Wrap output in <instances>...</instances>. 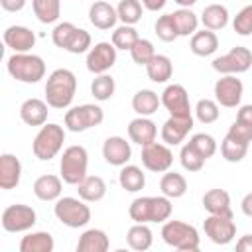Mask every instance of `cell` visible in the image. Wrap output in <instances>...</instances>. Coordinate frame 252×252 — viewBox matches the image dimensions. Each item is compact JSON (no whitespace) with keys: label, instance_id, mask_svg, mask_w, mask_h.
Returning a JSON list of instances; mask_svg holds the SVG:
<instances>
[{"label":"cell","instance_id":"6da1fadb","mask_svg":"<svg viewBox=\"0 0 252 252\" xmlns=\"http://www.w3.org/2000/svg\"><path fill=\"white\" fill-rule=\"evenodd\" d=\"M77 93V77L69 69H55L45 83V100L51 108L63 110L71 106Z\"/></svg>","mask_w":252,"mask_h":252},{"label":"cell","instance_id":"7a4b0ae2","mask_svg":"<svg viewBox=\"0 0 252 252\" xmlns=\"http://www.w3.org/2000/svg\"><path fill=\"white\" fill-rule=\"evenodd\" d=\"M171 199L165 195L138 197L128 207V215L134 222H165L171 217Z\"/></svg>","mask_w":252,"mask_h":252},{"label":"cell","instance_id":"3957f363","mask_svg":"<svg viewBox=\"0 0 252 252\" xmlns=\"http://www.w3.org/2000/svg\"><path fill=\"white\" fill-rule=\"evenodd\" d=\"M8 73L12 75V79L20 81V83H39L45 77V61L35 55V53H14L8 57L6 63Z\"/></svg>","mask_w":252,"mask_h":252},{"label":"cell","instance_id":"277c9868","mask_svg":"<svg viewBox=\"0 0 252 252\" xmlns=\"http://www.w3.org/2000/svg\"><path fill=\"white\" fill-rule=\"evenodd\" d=\"M161 238L167 246L181 250V252H195L201 246L199 232L193 224H187L183 220H165L161 226Z\"/></svg>","mask_w":252,"mask_h":252},{"label":"cell","instance_id":"5b68a950","mask_svg":"<svg viewBox=\"0 0 252 252\" xmlns=\"http://www.w3.org/2000/svg\"><path fill=\"white\" fill-rule=\"evenodd\" d=\"M63 142H65L63 126H59L55 122H49V124H43L39 128V132L35 134V138L32 142V152L37 159L49 161L61 152Z\"/></svg>","mask_w":252,"mask_h":252},{"label":"cell","instance_id":"8992f818","mask_svg":"<svg viewBox=\"0 0 252 252\" xmlns=\"http://www.w3.org/2000/svg\"><path fill=\"white\" fill-rule=\"evenodd\" d=\"M87 167H89V154L83 146L75 144L63 150L59 171H61V179L67 185H79L87 177Z\"/></svg>","mask_w":252,"mask_h":252},{"label":"cell","instance_id":"52a82bcc","mask_svg":"<svg viewBox=\"0 0 252 252\" xmlns=\"http://www.w3.org/2000/svg\"><path fill=\"white\" fill-rule=\"evenodd\" d=\"M53 213L57 220L69 228H83L91 220V209L81 197H59L53 205Z\"/></svg>","mask_w":252,"mask_h":252},{"label":"cell","instance_id":"ba28073f","mask_svg":"<svg viewBox=\"0 0 252 252\" xmlns=\"http://www.w3.org/2000/svg\"><path fill=\"white\" fill-rule=\"evenodd\" d=\"M104 120V110L98 104H79L65 112V128L69 132H85L100 126Z\"/></svg>","mask_w":252,"mask_h":252},{"label":"cell","instance_id":"9c48e42d","mask_svg":"<svg viewBox=\"0 0 252 252\" xmlns=\"http://www.w3.org/2000/svg\"><path fill=\"white\" fill-rule=\"evenodd\" d=\"M211 65L220 75H238L252 67V51L244 45H236L228 53L215 57Z\"/></svg>","mask_w":252,"mask_h":252},{"label":"cell","instance_id":"30bf717a","mask_svg":"<svg viewBox=\"0 0 252 252\" xmlns=\"http://www.w3.org/2000/svg\"><path fill=\"white\" fill-rule=\"evenodd\" d=\"M0 222L6 232H26L37 222V215L30 205L16 203L2 211Z\"/></svg>","mask_w":252,"mask_h":252},{"label":"cell","instance_id":"8fae6325","mask_svg":"<svg viewBox=\"0 0 252 252\" xmlns=\"http://www.w3.org/2000/svg\"><path fill=\"white\" fill-rule=\"evenodd\" d=\"M203 228L209 240L220 246L232 242L236 236V222L232 215H209L203 222Z\"/></svg>","mask_w":252,"mask_h":252},{"label":"cell","instance_id":"7c38bea8","mask_svg":"<svg viewBox=\"0 0 252 252\" xmlns=\"http://www.w3.org/2000/svg\"><path fill=\"white\" fill-rule=\"evenodd\" d=\"M116 47L112 41H98L94 43L89 53H87V69L93 73V75H102V73H108L114 63H116Z\"/></svg>","mask_w":252,"mask_h":252},{"label":"cell","instance_id":"4fadbf2b","mask_svg":"<svg viewBox=\"0 0 252 252\" xmlns=\"http://www.w3.org/2000/svg\"><path fill=\"white\" fill-rule=\"evenodd\" d=\"M142 163L146 169L154 173H165L173 163V152L163 142H152L148 146H142Z\"/></svg>","mask_w":252,"mask_h":252},{"label":"cell","instance_id":"5bb4252c","mask_svg":"<svg viewBox=\"0 0 252 252\" xmlns=\"http://www.w3.org/2000/svg\"><path fill=\"white\" fill-rule=\"evenodd\" d=\"M244 94V85L236 75H222L215 83V100L219 106L224 108H234L240 104Z\"/></svg>","mask_w":252,"mask_h":252},{"label":"cell","instance_id":"9a60e30c","mask_svg":"<svg viewBox=\"0 0 252 252\" xmlns=\"http://www.w3.org/2000/svg\"><path fill=\"white\" fill-rule=\"evenodd\" d=\"M161 104L169 112V116H191V102L189 93L183 85H167L161 93Z\"/></svg>","mask_w":252,"mask_h":252},{"label":"cell","instance_id":"2e32d148","mask_svg":"<svg viewBox=\"0 0 252 252\" xmlns=\"http://www.w3.org/2000/svg\"><path fill=\"white\" fill-rule=\"evenodd\" d=\"M193 128V116H169L161 126V142L179 146Z\"/></svg>","mask_w":252,"mask_h":252},{"label":"cell","instance_id":"e0dca14e","mask_svg":"<svg viewBox=\"0 0 252 252\" xmlns=\"http://www.w3.org/2000/svg\"><path fill=\"white\" fill-rule=\"evenodd\" d=\"M102 158L110 165H118V167L126 165L132 158L130 142H126V138L122 136H108L102 144Z\"/></svg>","mask_w":252,"mask_h":252},{"label":"cell","instance_id":"ac0fdd59","mask_svg":"<svg viewBox=\"0 0 252 252\" xmlns=\"http://www.w3.org/2000/svg\"><path fill=\"white\" fill-rule=\"evenodd\" d=\"M4 43L14 53H28L35 45V33L26 26H10L4 30Z\"/></svg>","mask_w":252,"mask_h":252},{"label":"cell","instance_id":"d6986e66","mask_svg":"<svg viewBox=\"0 0 252 252\" xmlns=\"http://www.w3.org/2000/svg\"><path fill=\"white\" fill-rule=\"evenodd\" d=\"M128 136L134 144L138 146H148L152 142H156L158 136V126L154 120H150V116H138L134 120H130L128 124Z\"/></svg>","mask_w":252,"mask_h":252},{"label":"cell","instance_id":"ffe728a7","mask_svg":"<svg viewBox=\"0 0 252 252\" xmlns=\"http://www.w3.org/2000/svg\"><path fill=\"white\" fill-rule=\"evenodd\" d=\"M89 22L96 30H110L118 22L116 8L112 4H108V2H104V0H96L89 8Z\"/></svg>","mask_w":252,"mask_h":252},{"label":"cell","instance_id":"44dd1931","mask_svg":"<svg viewBox=\"0 0 252 252\" xmlns=\"http://www.w3.org/2000/svg\"><path fill=\"white\" fill-rule=\"evenodd\" d=\"M22 179V161L14 154H2L0 156V187L4 191H10L18 187Z\"/></svg>","mask_w":252,"mask_h":252},{"label":"cell","instance_id":"7402d4cb","mask_svg":"<svg viewBox=\"0 0 252 252\" xmlns=\"http://www.w3.org/2000/svg\"><path fill=\"white\" fill-rule=\"evenodd\" d=\"M47 100L41 98H26L20 106V118L28 126H43L47 122Z\"/></svg>","mask_w":252,"mask_h":252},{"label":"cell","instance_id":"603a6c76","mask_svg":"<svg viewBox=\"0 0 252 252\" xmlns=\"http://www.w3.org/2000/svg\"><path fill=\"white\" fill-rule=\"evenodd\" d=\"M63 179L57 177V175H51V173H45V175H39L35 181H33V195L39 199V201H57L61 197V191H63Z\"/></svg>","mask_w":252,"mask_h":252},{"label":"cell","instance_id":"cb8c5ba5","mask_svg":"<svg viewBox=\"0 0 252 252\" xmlns=\"http://www.w3.org/2000/svg\"><path fill=\"white\" fill-rule=\"evenodd\" d=\"M189 49H191L197 57H209V55H213V53L219 49V37H217L215 32L203 28L201 32H195V33L191 35Z\"/></svg>","mask_w":252,"mask_h":252},{"label":"cell","instance_id":"d4e9b609","mask_svg":"<svg viewBox=\"0 0 252 252\" xmlns=\"http://www.w3.org/2000/svg\"><path fill=\"white\" fill-rule=\"evenodd\" d=\"M110 248V240L104 230L89 228L79 236L77 252H106Z\"/></svg>","mask_w":252,"mask_h":252},{"label":"cell","instance_id":"484cf974","mask_svg":"<svg viewBox=\"0 0 252 252\" xmlns=\"http://www.w3.org/2000/svg\"><path fill=\"white\" fill-rule=\"evenodd\" d=\"M75 187H77L79 197L83 201H87V203H96V201L104 199V195H106V183H104V179L100 175H87Z\"/></svg>","mask_w":252,"mask_h":252},{"label":"cell","instance_id":"4316f807","mask_svg":"<svg viewBox=\"0 0 252 252\" xmlns=\"http://www.w3.org/2000/svg\"><path fill=\"white\" fill-rule=\"evenodd\" d=\"M203 209L209 215H232L230 195L224 189H209L203 195Z\"/></svg>","mask_w":252,"mask_h":252},{"label":"cell","instance_id":"83f0119b","mask_svg":"<svg viewBox=\"0 0 252 252\" xmlns=\"http://www.w3.org/2000/svg\"><path fill=\"white\" fill-rule=\"evenodd\" d=\"M53 248H55V240L45 230L28 232L20 240V252H53Z\"/></svg>","mask_w":252,"mask_h":252},{"label":"cell","instance_id":"f1b7e54d","mask_svg":"<svg viewBox=\"0 0 252 252\" xmlns=\"http://www.w3.org/2000/svg\"><path fill=\"white\" fill-rule=\"evenodd\" d=\"M159 104H161V98L152 89H140L132 96V108L138 116H152L154 112H158Z\"/></svg>","mask_w":252,"mask_h":252},{"label":"cell","instance_id":"f546056e","mask_svg":"<svg viewBox=\"0 0 252 252\" xmlns=\"http://www.w3.org/2000/svg\"><path fill=\"white\" fill-rule=\"evenodd\" d=\"M126 242H128V246H130L132 250L144 252V250H148V248L152 246V242H154V232H152V228L148 226V222H136V224H132V226L128 228V232H126Z\"/></svg>","mask_w":252,"mask_h":252},{"label":"cell","instance_id":"4dcf8cb0","mask_svg":"<svg viewBox=\"0 0 252 252\" xmlns=\"http://www.w3.org/2000/svg\"><path fill=\"white\" fill-rule=\"evenodd\" d=\"M146 73H148L150 81H154V83H167L173 75V63L167 55L156 53L150 59V63L146 65Z\"/></svg>","mask_w":252,"mask_h":252},{"label":"cell","instance_id":"1f68e13d","mask_svg":"<svg viewBox=\"0 0 252 252\" xmlns=\"http://www.w3.org/2000/svg\"><path fill=\"white\" fill-rule=\"evenodd\" d=\"M201 24L203 28L211 30V32H219L224 30L228 24V10L222 4H209L203 14H201Z\"/></svg>","mask_w":252,"mask_h":252},{"label":"cell","instance_id":"d6a6232c","mask_svg":"<svg viewBox=\"0 0 252 252\" xmlns=\"http://www.w3.org/2000/svg\"><path fill=\"white\" fill-rule=\"evenodd\" d=\"M118 183L124 191L128 193H138L144 189L146 185V173L138 167V165H122L120 173H118Z\"/></svg>","mask_w":252,"mask_h":252},{"label":"cell","instance_id":"836d02e7","mask_svg":"<svg viewBox=\"0 0 252 252\" xmlns=\"http://www.w3.org/2000/svg\"><path fill=\"white\" fill-rule=\"evenodd\" d=\"M159 189H161V195L169 199H179L187 193V179L181 173L167 169L159 179Z\"/></svg>","mask_w":252,"mask_h":252},{"label":"cell","instance_id":"e575fe53","mask_svg":"<svg viewBox=\"0 0 252 252\" xmlns=\"http://www.w3.org/2000/svg\"><path fill=\"white\" fill-rule=\"evenodd\" d=\"M171 18H173V24H175L179 37L193 35L199 28V18L191 8H179V10L171 12Z\"/></svg>","mask_w":252,"mask_h":252},{"label":"cell","instance_id":"d590c367","mask_svg":"<svg viewBox=\"0 0 252 252\" xmlns=\"http://www.w3.org/2000/svg\"><path fill=\"white\" fill-rule=\"evenodd\" d=\"M32 8L41 24H55L61 16V0H32Z\"/></svg>","mask_w":252,"mask_h":252},{"label":"cell","instance_id":"8d00e7d4","mask_svg":"<svg viewBox=\"0 0 252 252\" xmlns=\"http://www.w3.org/2000/svg\"><path fill=\"white\" fill-rule=\"evenodd\" d=\"M142 12H144V6L140 0H120L116 6L118 20L122 24H128V26L138 24L142 20Z\"/></svg>","mask_w":252,"mask_h":252},{"label":"cell","instance_id":"74e56055","mask_svg":"<svg viewBox=\"0 0 252 252\" xmlns=\"http://www.w3.org/2000/svg\"><path fill=\"white\" fill-rule=\"evenodd\" d=\"M114 91H116V83H114V79H112L110 75H106V73L96 75V77L93 79V83H91V94H93L98 102H104V100L112 98Z\"/></svg>","mask_w":252,"mask_h":252},{"label":"cell","instance_id":"f35d334b","mask_svg":"<svg viewBox=\"0 0 252 252\" xmlns=\"http://www.w3.org/2000/svg\"><path fill=\"white\" fill-rule=\"evenodd\" d=\"M140 39V35H138V32H136V28L134 26H128V24H122V26H118L114 32H112V43H114V47L116 49H122V51H130L132 47H134V43Z\"/></svg>","mask_w":252,"mask_h":252},{"label":"cell","instance_id":"ab89813d","mask_svg":"<svg viewBox=\"0 0 252 252\" xmlns=\"http://www.w3.org/2000/svg\"><path fill=\"white\" fill-rule=\"evenodd\" d=\"M220 154L224 158V161L228 163H238L246 158L248 154V144H242V142H236L228 136H224V140L220 142Z\"/></svg>","mask_w":252,"mask_h":252},{"label":"cell","instance_id":"60d3db41","mask_svg":"<svg viewBox=\"0 0 252 252\" xmlns=\"http://www.w3.org/2000/svg\"><path fill=\"white\" fill-rule=\"evenodd\" d=\"M195 116L201 124H213L219 120L220 110H219V102L213 98H201L195 104Z\"/></svg>","mask_w":252,"mask_h":252},{"label":"cell","instance_id":"b9f144b4","mask_svg":"<svg viewBox=\"0 0 252 252\" xmlns=\"http://www.w3.org/2000/svg\"><path fill=\"white\" fill-rule=\"evenodd\" d=\"M179 161H181V165H183L185 171H201L207 159L187 142V144L181 148V152H179Z\"/></svg>","mask_w":252,"mask_h":252},{"label":"cell","instance_id":"7bdbcfd3","mask_svg":"<svg viewBox=\"0 0 252 252\" xmlns=\"http://www.w3.org/2000/svg\"><path fill=\"white\" fill-rule=\"evenodd\" d=\"M154 30H156V35H158L161 41H165V43H171V41H175V39L179 37L171 14H163V16H159V18L156 20Z\"/></svg>","mask_w":252,"mask_h":252},{"label":"cell","instance_id":"ee69618b","mask_svg":"<svg viewBox=\"0 0 252 252\" xmlns=\"http://www.w3.org/2000/svg\"><path fill=\"white\" fill-rule=\"evenodd\" d=\"M189 144H191V146H193L205 159L213 158L215 152H217V142H215V138H213L211 134H205V132H197V134H193V136L189 138Z\"/></svg>","mask_w":252,"mask_h":252},{"label":"cell","instance_id":"f6af8a7d","mask_svg":"<svg viewBox=\"0 0 252 252\" xmlns=\"http://www.w3.org/2000/svg\"><path fill=\"white\" fill-rule=\"evenodd\" d=\"M91 43H93L91 33H89L87 30H83V28H77V30H75V33L71 35V39H69V43H67L65 51L75 53V55H79V53H89V49L93 47Z\"/></svg>","mask_w":252,"mask_h":252},{"label":"cell","instance_id":"bcb514c9","mask_svg":"<svg viewBox=\"0 0 252 252\" xmlns=\"http://www.w3.org/2000/svg\"><path fill=\"white\" fill-rule=\"evenodd\" d=\"M130 55H132V61L136 63V65H148L150 63V59L156 55V49H154V43L150 41V39H144V37H140L136 43H134V47L130 49Z\"/></svg>","mask_w":252,"mask_h":252},{"label":"cell","instance_id":"7dc6e473","mask_svg":"<svg viewBox=\"0 0 252 252\" xmlns=\"http://www.w3.org/2000/svg\"><path fill=\"white\" fill-rule=\"evenodd\" d=\"M75 30H77L75 24H71V22H59V24L53 28V32H51V41H53L57 47L65 49L67 43H69V39H71V35L75 33Z\"/></svg>","mask_w":252,"mask_h":252},{"label":"cell","instance_id":"c3c4849f","mask_svg":"<svg viewBox=\"0 0 252 252\" xmlns=\"http://www.w3.org/2000/svg\"><path fill=\"white\" fill-rule=\"evenodd\" d=\"M232 28L238 35H250L252 33V4L244 6L232 20Z\"/></svg>","mask_w":252,"mask_h":252},{"label":"cell","instance_id":"681fc988","mask_svg":"<svg viewBox=\"0 0 252 252\" xmlns=\"http://www.w3.org/2000/svg\"><path fill=\"white\" fill-rule=\"evenodd\" d=\"M226 136L232 138V140H236V142H242V144H248V146H250V142H252V126L234 120V122L230 124V128H228Z\"/></svg>","mask_w":252,"mask_h":252},{"label":"cell","instance_id":"f907efd6","mask_svg":"<svg viewBox=\"0 0 252 252\" xmlns=\"http://www.w3.org/2000/svg\"><path fill=\"white\" fill-rule=\"evenodd\" d=\"M236 120H238V122H244V124H248V126H252V104H242V106L238 108Z\"/></svg>","mask_w":252,"mask_h":252},{"label":"cell","instance_id":"816d5d0a","mask_svg":"<svg viewBox=\"0 0 252 252\" xmlns=\"http://www.w3.org/2000/svg\"><path fill=\"white\" fill-rule=\"evenodd\" d=\"M26 2L28 0H0V6L6 12H20V10H24Z\"/></svg>","mask_w":252,"mask_h":252},{"label":"cell","instance_id":"f5cc1de1","mask_svg":"<svg viewBox=\"0 0 252 252\" xmlns=\"http://www.w3.org/2000/svg\"><path fill=\"white\" fill-rule=\"evenodd\" d=\"M236 250L238 252H252V234H244L236 240Z\"/></svg>","mask_w":252,"mask_h":252},{"label":"cell","instance_id":"db71d44e","mask_svg":"<svg viewBox=\"0 0 252 252\" xmlns=\"http://www.w3.org/2000/svg\"><path fill=\"white\" fill-rule=\"evenodd\" d=\"M240 209H242V213H244L246 217L252 219V191L246 193V195L242 197V201H240Z\"/></svg>","mask_w":252,"mask_h":252},{"label":"cell","instance_id":"11a10c76","mask_svg":"<svg viewBox=\"0 0 252 252\" xmlns=\"http://www.w3.org/2000/svg\"><path fill=\"white\" fill-rule=\"evenodd\" d=\"M167 0H142V6L150 12H159L163 6H165Z\"/></svg>","mask_w":252,"mask_h":252},{"label":"cell","instance_id":"9f6ffc18","mask_svg":"<svg viewBox=\"0 0 252 252\" xmlns=\"http://www.w3.org/2000/svg\"><path fill=\"white\" fill-rule=\"evenodd\" d=\"M173 2H175V4H179L181 8H191V6H193L197 0H173Z\"/></svg>","mask_w":252,"mask_h":252}]
</instances>
